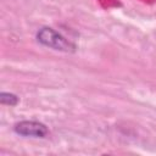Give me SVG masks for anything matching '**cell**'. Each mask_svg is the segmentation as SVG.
Masks as SVG:
<instances>
[{
  "mask_svg": "<svg viewBox=\"0 0 156 156\" xmlns=\"http://www.w3.org/2000/svg\"><path fill=\"white\" fill-rule=\"evenodd\" d=\"M35 39L41 46H45L55 51L68 52V54H73L77 51L76 43H73L62 33L49 26L40 27L35 33Z\"/></svg>",
  "mask_w": 156,
  "mask_h": 156,
  "instance_id": "cell-1",
  "label": "cell"
},
{
  "mask_svg": "<svg viewBox=\"0 0 156 156\" xmlns=\"http://www.w3.org/2000/svg\"><path fill=\"white\" fill-rule=\"evenodd\" d=\"M15 134L23 138L44 139L49 134V128L45 123L35 119H22L13 124Z\"/></svg>",
  "mask_w": 156,
  "mask_h": 156,
  "instance_id": "cell-2",
  "label": "cell"
},
{
  "mask_svg": "<svg viewBox=\"0 0 156 156\" xmlns=\"http://www.w3.org/2000/svg\"><path fill=\"white\" fill-rule=\"evenodd\" d=\"M0 104L10 107H15L20 104V96L11 91H1L0 93Z\"/></svg>",
  "mask_w": 156,
  "mask_h": 156,
  "instance_id": "cell-3",
  "label": "cell"
}]
</instances>
